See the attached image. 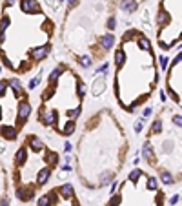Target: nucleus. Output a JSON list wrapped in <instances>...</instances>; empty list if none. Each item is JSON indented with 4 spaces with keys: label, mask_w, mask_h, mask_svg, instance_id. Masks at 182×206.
Wrapping results in <instances>:
<instances>
[{
    "label": "nucleus",
    "mask_w": 182,
    "mask_h": 206,
    "mask_svg": "<svg viewBox=\"0 0 182 206\" xmlns=\"http://www.w3.org/2000/svg\"><path fill=\"white\" fill-rule=\"evenodd\" d=\"M129 155L124 124L111 108L93 111L77 141V177L86 190H102L120 175Z\"/></svg>",
    "instance_id": "1"
},
{
    "label": "nucleus",
    "mask_w": 182,
    "mask_h": 206,
    "mask_svg": "<svg viewBox=\"0 0 182 206\" xmlns=\"http://www.w3.org/2000/svg\"><path fill=\"white\" fill-rule=\"evenodd\" d=\"M113 95L122 111L135 115L159 89L160 66L151 39L139 27L122 33L113 49Z\"/></svg>",
    "instance_id": "2"
},
{
    "label": "nucleus",
    "mask_w": 182,
    "mask_h": 206,
    "mask_svg": "<svg viewBox=\"0 0 182 206\" xmlns=\"http://www.w3.org/2000/svg\"><path fill=\"white\" fill-rule=\"evenodd\" d=\"M87 86L82 75L71 64L59 62L47 75L46 88L40 93L37 121L64 139L73 137L84 113Z\"/></svg>",
    "instance_id": "3"
},
{
    "label": "nucleus",
    "mask_w": 182,
    "mask_h": 206,
    "mask_svg": "<svg viewBox=\"0 0 182 206\" xmlns=\"http://www.w3.org/2000/svg\"><path fill=\"white\" fill-rule=\"evenodd\" d=\"M119 0H67L62 20V42L77 60L93 53L102 35L117 29Z\"/></svg>",
    "instance_id": "4"
},
{
    "label": "nucleus",
    "mask_w": 182,
    "mask_h": 206,
    "mask_svg": "<svg viewBox=\"0 0 182 206\" xmlns=\"http://www.w3.org/2000/svg\"><path fill=\"white\" fill-rule=\"evenodd\" d=\"M166 190H162L157 175L135 166L127 177L119 184V190L111 192V197L106 204H126V206H164Z\"/></svg>",
    "instance_id": "5"
},
{
    "label": "nucleus",
    "mask_w": 182,
    "mask_h": 206,
    "mask_svg": "<svg viewBox=\"0 0 182 206\" xmlns=\"http://www.w3.org/2000/svg\"><path fill=\"white\" fill-rule=\"evenodd\" d=\"M155 40L160 51H171L182 42V0H159L155 11Z\"/></svg>",
    "instance_id": "6"
},
{
    "label": "nucleus",
    "mask_w": 182,
    "mask_h": 206,
    "mask_svg": "<svg viewBox=\"0 0 182 206\" xmlns=\"http://www.w3.org/2000/svg\"><path fill=\"white\" fill-rule=\"evenodd\" d=\"M164 91L173 106L182 111V49H179L168 64L164 77Z\"/></svg>",
    "instance_id": "7"
},
{
    "label": "nucleus",
    "mask_w": 182,
    "mask_h": 206,
    "mask_svg": "<svg viewBox=\"0 0 182 206\" xmlns=\"http://www.w3.org/2000/svg\"><path fill=\"white\" fill-rule=\"evenodd\" d=\"M144 122H146V121H144V119H139V121H135V124H133V130H135V133H137V135H139V133H142V130H144Z\"/></svg>",
    "instance_id": "8"
},
{
    "label": "nucleus",
    "mask_w": 182,
    "mask_h": 206,
    "mask_svg": "<svg viewBox=\"0 0 182 206\" xmlns=\"http://www.w3.org/2000/svg\"><path fill=\"white\" fill-rule=\"evenodd\" d=\"M40 80H42V75L38 73L37 77H33V79H31V82H29V86H27V89H35V88L40 84Z\"/></svg>",
    "instance_id": "9"
},
{
    "label": "nucleus",
    "mask_w": 182,
    "mask_h": 206,
    "mask_svg": "<svg viewBox=\"0 0 182 206\" xmlns=\"http://www.w3.org/2000/svg\"><path fill=\"white\" fill-rule=\"evenodd\" d=\"M159 62H160V69L166 71V69H168V64H169V59H168L166 55H160V57H159Z\"/></svg>",
    "instance_id": "10"
},
{
    "label": "nucleus",
    "mask_w": 182,
    "mask_h": 206,
    "mask_svg": "<svg viewBox=\"0 0 182 206\" xmlns=\"http://www.w3.org/2000/svg\"><path fill=\"white\" fill-rule=\"evenodd\" d=\"M179 199H180V193H175V195H173V197H171L168 203H169V206H175L177 203H179Z\"/></svg>",
    "instance_id": "11"
},
{
    "label": "nucleus",
    "mask_w": 182,
    "mask_h": 206,
    "mask_svg": "<svg viewBox=\"0 0 182 206\" xmlns=\"http://www.w3.org/2000/svg\"><path fill=\"white\" fill-rule=\"evenodd\" d=\"M71 150H73V146H71V142H67V141H66V142H64V151H66V153H69Z\"/></svg>",
    "instance_id": "12"
}]
</instances>
